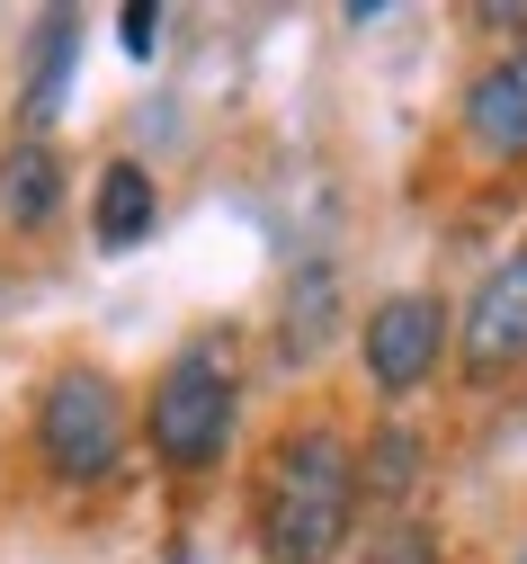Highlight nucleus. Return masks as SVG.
Wrapping results in <instances>:
<instances>
[{"label": "nucleus", "instance_id": "3", "mask_svg": "<svg viewBox=\"0 0 527 564\" xmlns=\"http://www.w3.org/2000/svg\"><path fill=\"white\" fill-rule=\"evenodd\" d=\"M233 440V368H223V340H197L171 359V377L153 386V448L179 475H206Z\"/></svg>", "mask_w": 527, "mask_h": 564}, {"label": "nucleus", "instance_id": "7", "mask_svg": "<svg viewBox=\"0 0 527 564\" xmlns=\"http://www.w3.org/2000/svg\"><path fill=\"white\" fill-rule=\"evenodd\" d=\"M465 144L483 162H527V45H509L465 90Z\"/></svg>", "mask_w": 527, "mask_h": 564}, {"label": "nucleus", "instance_id": "4", "mask_svg": "<svg viewBox=\"0 0 527 564\" xmlns=\"http://www.w3.org/2000/svg\"><path fill=\"white\" fill-rule=\"evenodd\" d=\"M457 368H465V386H501V377L527 368V242L509 260H492L483 288L465 296V314H457Z\"/></svg>", "mask_w": 527, "mask_h": 564}, {"label": "nucleus", "instance_id": "14", "mask_svg": "<svg viewBox=\"0 0 527 564\" xmlns=\"http://www.w3.org/2000/svg\"><path fill=\"white\" fill-rule=\"evenodd\" d=\"M162 564H197V555H188V546H179V555H162Z\"/></svg>", "mask_w": 527, "mask_h": 564}, {"label": "nucleus", "instance_id": "1", "mask_svg": "<svg viewBox=\"0 0 527 564\" xmlns=\"http://www.w3.org/2000/svg\"><path fill=\"white\" fill-rule=\"evenodd\" d=\"M358 520V448L331 421H295L260 466V555L268 564H331Z\"/></svg>", "mask_w": 527, "mask_h": 564}, {"label": "nucleus", "instance_id": "15", "mask_svg": "<svg viewBox=\"0 0 527 564\" xmlns=\"http://www.w3.org/2000/svg\"><path fill=\"white\" fill-rule=\"evenodd\" d=\"M518 564H527V555H518Z\"/></svg>", "mask_w": 527, "mask_h": 564}, {"label": "nucleus", "instance_id": "13", "mask_svg": "<svg viewBox=\"0 0 527 564\" xmlns=\"http://www.w3.org/2000/svg\"><path fill=\"white\" fill-rule=\"evenodd\" d=\"M474 19H483V28H527V10H518V0H483Z\"/></svg>", "mask_w": 527, "mask_h": 564}, {"label": "nucleus", "instance_id": "12", "mask_svg": "<svg viewBox=\"0 0 527 564\" xmlns=\"http://www.w3.org/2000/svg\"><path fill=\"white\" fill-rule=\"evenodd\" d=\"M117 36H125V54H153V36H162V10H153V0H125V10H117Z\"/></svg>", "mask_w": 527, "mask_h": 564}, {"label": "nucleus", "instance_id": "9", "mask_svg": "<svg viewBox=\"0 0 527 564\" xmlns=\"http://www.w3.org/2000/svg\"><path fill=\"white\" fill-rule=\"evenodd\" d=\"M72 54H81V19H72V10H54V19L36 28V63H28V90H19V117H28V134H45V117L63 108Z\"/></svg>", "mask_w": 527, "mask_h": 564}, {"label": "nucleus", "instance_id": "5", "mask_svg": "<svg viewBox=\"0 0 527 564\" xmlns=\"http://www.w3.org/2000/svg\"><path fill=\"white\" fill-rule=\"evenodd\" d=\"M358 359H366L375 394H420L438 377V359H447V305L429 288L385 296V305L366 314V332H358Z\"/></svg>", "mask_w": 527, "mask_h": 564}, {"label": "nucleus", "instance_id": "11", "mask_svg": "<svg viewBox=\"0 0 527 564\" xmlns=\"http://www.w3.org/2000/svg\"><path fill=\"white\" fill-rule=\"evenodd\" d=\"M366 564H438V538L429 529H385L366 546Z\"/></svg>", "mask_w": 527, "mask_h": 564}, {"label": "nucleus", "instance_id": "6", "mask_svg": "<svg viewBox=\"0 0 527 564\" xmlns=\"http://www.w3.org/2000/svg\"><path fill=\"white\" fill-rule=\"evenodd\" d=\"M63 216V153H54V134H10L0 144V234L10 242H28V234H45Z\"/></svg>", "mask_w": 527, "mask_h": 564}, {"label": "nucleus", "instance_id": "10", "mask_svg": "<svg viewBox=\"0 0 527 564\" xmlns=\"http://www.w3.org/2000/svg\"><path fill=\"white\" fill-rule=\"evenodd\" d=\"M420 475V440L411 431H375V448L358 457V492H375V502H403Z\"/></svg>", "mask_w": 527, "mask_h": 564}, {"label": "nucleus", "instance_id": "2", "mask_svg": "<svg viewBox=\"0 0 527 564\" xmlns=\"http://www.w3.org/2000/svg\"><path fill=\"white\" fill-rule=\"evenodd\" d=\"M36 457L54 484H99L125 457V403L99 368H63L36 403Z\"/></svg>", "mask_w": 527, "mask_h": 564}, {"label": "nucleus", "instance_id": "8", "mask_svg": "<svg viewBox=\"0 0 527 564\" xmlns=\"http://www.w3.org/2000/svg\"><path fill=\"white\" fill-rule=\"evenodd\" d=\"M153 216H162L153 171H143V162H108V171H99V197H90V234H99V251H134L143 234H153Z\"/></svg>", "mask_w": 527, "mask_h": 564}]
</instances>
